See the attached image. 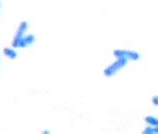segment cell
Instances as JSON below:
<instances>
[{"instance_id": "obj_5", "label": "cell", "mask_w": 158, "mask_h": 134, "mask_svg": "<svg viewBox=\"0 0 158 134\" xmlns=\"http://www.w3.org/2000/svg\"><path fill=\"white\" fill-rule=\"evenodd\" d=\"M3 54L4 56L6 58L10 59V60H15L16 58H17V53H16L15 50L11 49V48H4L3 49Z\"/></svg>"}, {"instance_id": "obj_3", "label": "cell", "mask_w": 158, "mask_h": 134, "mask_svg": "<svg viewBox=\"0 0 158 134\" xmlns=\"http://www.w3.org/2000/svg\"><path fill=\"white\" fill-rule=\"evenodd\" d=\"M35 42V36L32 34H25L24 35L21 40H20L19 43V48H27L29 46H31L33 43Z\"/></svg>"}, {"instance_id": "obj_7", "label": "cell", "mask_w": 158, "mask_h": 134, "mask_svg": "<svg viewBox=\"0 0 158 134\" xmlns=\"http://www.w3.org/2000/svg\"><path fill=\"white\" fill-rule=\"evenodd\" d=\"M157 132H158V128L156 126H150V125L145 130H143L144 134H157Z\"/></svg>"}, {"instance_id": "obj_9", "label": "cell", "mask_w": 158, "mask_h": 134, "mask_svg": "<svg viewBox=\"0 0 158 134\" xmlns=\"http://www.w3.org/2000/svg\"><path fill=\"white\" fill-rule=\"evenodd\" d=\"M0 9H1V2H0Z\"/></svg>"}, {"instance_id": "obj_2", "label": "cell", "mask_w": 158, "mask_h": 134, "mask_svg": "<svg viewBox=\"0 0 158 134\" xmlns=\"http://www.w3.org/2000/svg\"><path fill=\"white\" fill-rule=\"evenodd\" d=\"M114 56L116 57H123L127 59L128 61H138L140 59V54L131 50H115Z\"/></svg>"}, {"instance_id": "obj_6", "label": "cell", "mask_w": 158, "mask_h": 134, "mask_svg": "<svg viewBox=\"0 0 158 134\" xmlns=\"http://www.w3.org/2000/svg\"><path fill=\"white\" fill-rule=\"evenodd\" d=\"M145 121H146L147 124L150 125V126H156V127H158V120H157L156 117H154V116H151V115L146 116V117H145Z\"/></svg>"}, {"instance_id": "obj_8", "label": "cell", "mask_w": 158, "mask_h": 134, "mask_svg": "<svg viewBox=\"0 0 158 134\" xmlns=\"http://www.w3.org/2000/svg\"><path fill=\"white\" fill-rule=\"evenodd\" d=\"M154 104L157 105V96H154Z\"/></svg>"}, {"instance_id": "obj_4", "label": "cell", "mask_w": 158, "mask_h": 134, "mask_svg": "<svg viewBox=\"0 0 158 134\" xmlns=\"http://www.w3.org/2000/svg\"><path fill=\"white\" fill-rule=\"evenodd\" d=\"M27 29H28V23L26 22V21H22L21 23H20L19 27L17 29V31H16V36L18 37H23L24 35L26 34L27 32Z\"/></svg>"}, {"instance_id": "obj_1", "label": "cell", "mask_w": 158, "mask_h": 134, "mask_svg": "<svg viewBox=\"0 0 158 134\" xmlns=\"http://www.w3.org/2000/svg\"><path fill=\"white\" fill-rule=\"evenodd\" d=\"M128 62L129 61L123 57H116V61L114 63H112L111 65H109L104 70V75L107 78H111L115 76L120 70H122L124 67L127 66Z\"/></svg>"}]
</instances>
